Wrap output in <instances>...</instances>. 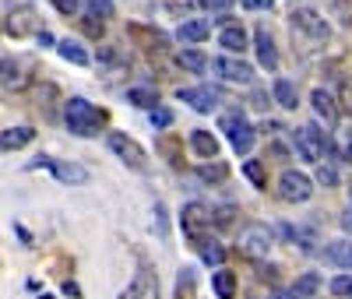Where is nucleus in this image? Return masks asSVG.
<instances>
[{"label":"nucleus","instance_id":"obj_1","mask_svg":"<svg viewBox=\"0 0 352 299\" xmlns=\"http://www.w3.org/2000/svg\"><path fill=\"white\" fill-rule=\"evenodd\" d=\"M102 120H106V113L96 109L88 99H71V102H67V127H71V134H78V137L96 134V131L102 127Z\"/></svg>","mask_w":352,"mask_h":299},{"label":"nucleus","instance_id":"obj_2","mask_svg":"<svg viewBox=\"0 0 352 299\" xmlns=\"http://www.w3.org/2000/svg\"><path fill=\"white\" fill-rule=\"evenodd\" d=\"M219 127L229 134V141H232V148H236L240 155H247L250 148H254V127L247 124V120L240 116V113H226L222 120H219Z\"/></svg>","mask_w":352,"mask_h":299},{"label":"nucleus","instance_id":"obj_3","mask_svg":"<svg viewBox=\"0 0 352 299\" xmlns=\"http://www.w3.org/2000/svg\"><path fill=\"white\" fill-rule=\"evenodd\" d=\"M272 247H275V239H272V232H268V225H247L243 232H240V250L247 254V257H268L272 254Z\"/></svg>","mask_w":352,"mask_h":299},{"label":"nucleus","instance_id":"obj_4","mask_svg":"<svg viewBox=\"0 0 352 299\" xmlns=\"http://www.w3.org/2000/svg\"><path fill=\"white\" fill-rule=\"evenodd\" d=\"M106 141H109V148H113V152L120 155L131 169H144V166H148V155H144V148H141L134 137H127V134H120V131H113Z\"/></svg>","mask_w":352,"mask_h":299},{"label":"nucleus","instance_id":"obj_5","mask_svg":"<svg viewBox=\"0 0 352 299\" xmlns=\"http://www.w3.org/2000/svg\"><path fill=\"white\" fill-rule=\"evenodd\" d=\"M296 152L303 162H320V155H324V131H317L314 124H303L296 131Z\"/></svg>","mask_w":352,"mask_h":299},{"label":"nucleus","instance_id":"obj_6","mask_svg":"<svg viewBox=\"0 0 352 299\" xmlns=\"http://www.w3.org/2000/svg\"><path fill=\"white\" fill-rule=\"evenodd\" d=\"M314 194V184H310V176H303V173H282V179H278V197L282 201H289V204H300V201H307Z\"/></svg>","mask_w":352,"mask_h":299},{"label":"nucleus","instance_id":"obj_7","mask_svg":"<svg viewBox=\"0 0 352 299\" xmlns=\"http://www.w3.org/2000/svg\"><path fill=\"white\" fill-rule=\"evenodd\" d=\"M292 32H307L314 39H328L331 28H328V21L320 18L314 8H300V11H292Z\"/></svg>","mask_w":352,"mask_h":299},{"label":"nucleus","instance_id":"obj_8","mask_svg":"<svg viewBox=\"0 0 352 299\" xmlns=\"http://www.w3.org/2000/svg\"><path fill=\"white\" fill-rule=\"evenodd\" d=\"M180 222H184V232L194 239V243H201V239H204V229L212 225V212H208L204 204L194 201V204L184 208V219H180Z\"/></svg>","mask_w":352,"mask_h":299},{"label":"nucleus","instance_id":"obj_9","mask_svg":"<svg viewBox=\"0 0 352 299\" xmlns=\"http://www.w3.org/2000/svg\"><path fill=\"white\" fill-rule=\"evenodd\" d=\"M8 32L14 36V39H25V36H39L43 28H39V18H36V8L32 4H21V8H14V14H11V21H8Z\"/></svg>","mask_w":352,"mask_h":299},{"label":"nucleus","instance_id":"obj_10","mask_svg":"<svg viewBox=\"0 0 352 299\" xmlns=\"http://www.w3.org/2000/svg\"><path fill=\"white\" fill-rule=\"evenodd\" d=\"M180 96L184 102H190L197 113H212L215 106H219V99H222V92L219 88H212V85H201V88H180Z\"/></svg>","mask_w":352,"mask_h":299},{"label":"nucleus","instance_id":"obj_11","mask_svg":"<svg viewBox=\"0 0 352 299\" xmlns=\"http://www.w3.org/2000/svg\"><path fill=\"white\" fill-rule=\"evenodd\" d=\"M212 71L222 74L226 81H240V85H250V78H254L250 64H243V60H232V56H215V60H212Z\"/></svg>","mask_w":352,"mask_h":299},{"label":"nucleus","instance_id":"obj_12","mask_svg":"<svg viewBox=\"0 0 352 299\" xmlns=\"http://www.w3.org/2000/svg\"><path fill=\"white\" fill-rule=\"evenodd\" d=\"M155 292H159V278L148 272V267H141L138 278L127 285V292L120 299H155Z\"/></svg>","mask_w":352,"mask_h":299},{"label":"nucleus","instance_id":"obj_13","mask_svg":"<svg viewBox=\"0 0 352 299\" xmlns=\"http://www.w3.org/2000/svg\"><path fill=\"white\" fill-rule=\"evenodd\" d=\"M39 166H50L53 173H56V179H64V184H85V179H88V169L85 166H74V162H36V169Z\"/></svg>","mask_w":352,"mask_h":299},{"label":"nucleus","instance_id":"obj_14","mask_svg":"<svg viewBox=\"0 0 352 299\" xmlns=\"http://www.w3.org/2000/svg\"><path fill=\"white\" fill-rule=\"evenodd\" d=\"M310 102H314L317 116H324V124H328V127H338V106H335V99L324 92V88H314Z\"/></svg>","mask_w":352,"mask_h":299},{"label":"nucleus","instance_id":"obj_15","mask_svg":"<svg viewBox=\"0 0 352 299\" xmlns=\"http://www.w3.org/2000/svg\"><path fill=\"white\" fill-rule=\"evenodd\" d=\"M32 137H36L32 127H8V131H0V152H18Z\"/></svg>","mask_w":352,"mask_h":299},{"label":"nucleus","instance_id":"obj_16","mask_svg":"<svg viewBox=\"0 0 352 299\" xmlns=\"http://www.w3.org/2000/svg\"><path fill=\"white\" fill-rule=\"evenodd\" d=\"M254 36H257V56H261V64L268 67V71H275V67H278V49H275V43H272V36H268V28L261 25Z\"/></svg>","mask_w":352,"mask_h":299},{"label":"nucleus","instance_id":"obj_17","mask_svg":"<svg viewBox=\"0 0 352 299\" xmlns=\"http://www.w3.org/2000/svg\"><path fill=\"white\" fill-rule=\"evenodd\" d=\"M219 46H226L229 53H243L247 49V32L240 25H226L222 32H219Z\"/></svg>","mask_w":352,"mask_h":299},{"label":"nucleus","instance_id":"obj_18","mask_svg":"<svg viewBox=\"0 0 352 299\" xmlns=\"http://www.w3.org/2000/svg\"><path fill=\"white\" fill-rule=\"evenodd\" d=\"M272 96H275V102H278L282 109H296V106H300V99H296V85H292L289 78H278V81L272 85Z\"/></svg>","mask_w":352,"mask_h":299},{"label":"nucleus","instance_id":"obj_19","mask_svg":"<svg viewBox=\"0 0 352 299\" xmlns=\"http://www.w3.org/2000/svg\"><path fill=\"white\" fill-rule=\"evenodd\" d=\"M208 32H212L208 18H194V21L180 25V32H176V39H180V43H201V39L208 36Z\"/></svg>","mask_w":352,"mask_h":299},{"label":"nucleus","instance_id":"obj_20","mask_svg":"<svg viewBox=\"0 0 352 299\" xmlns=\"http://www.w3.org/2000/svg\"><path fill=\"white\" fill-rule=\"evenodd\" d=\"M190 144H194V152L201 159H219V141L208 134V131H194L190 134Z\"/></svg>","mask_w":352,"mask_h":299},{"label":"nucleus","instance_id":"obj_21","mask_svg":"<svg viewBox=\"0 0 352 299\" xmlns=\"http://www.w3.org/2000/svg\"><path fill=\"white\" fill-rule=\"evenodd\" d=\"M176 60H180V67H187L190 74H201L204 67H208V56H204L201 49H184Z\"/></svg>","mask_w":352,"mask_h":299},{"label":"nucleus","instance_id":"obj_22","mask_svg":"<svg viewBox=\"0 0 352 299\" xmlns=\"http://www.w3.org/2000/svg\"><path fill=\"white\" fill-rule=\"evenodd\" d=\"M0 71H4V85H8V88H25V85H28V78L21 74V67L14 64L11 56L0 60Z\"/></svg>","mask_w":352,"mask_h":299},{"label":"nucleus","instance_id":"obj_23","mask_svg":"<svg viewBox=\"0 0 352 299\" xmlns=\"http://www.w3.org/2000/svg\"><path fill=\"white\" fill-rule=\"evenodd\" d=\"M324 257L331 264H338V267H352V243H331L324 250Z\"/></svg>","mask_w":352,"mask_h":299},{"label":"nucleus","instance_id":"obj_24","mask_svg":"<svg viewBox=\"0 0 352 299\" xmlns=\"http://www.w3.org/2000/svg\"><path fill=\"white\" fill-rule=\"evenodd\" d=\"M56 49H60V56L67 60V64H78V67H85V64H88V53H85L78 43H71V39H64Z\"/></svg>","mask_w":352,"mask_h":299},{"label":"nucleus","instance_id":"obj_25","mask_svg":"<svg viewBox=\"0 0 352 299\" xmlns=\"http://www.w3.org/2000/svg\"><path fill=\"white\" fill-rule=\"evenodd\" d=\"M215 292H219V299H232L236 296V275L232 272H215Z\"/></svg>","mask_w":352,"mask_h":299},{"label":"nucleus","instance_id":"obj_26","mask_svg":"<svg viewBox=\"0 0 352 299\" xmlns=\"http://www.w3.org/2000/svg\"><path fill=\"white\" fill-rule=\"evenodd\" d=\"M127 102H134V106H152V109H155L159 92H155V88H131V92H127Z\"/></svg>","mask_w":352,"mask_h":299},{"label":"nucleus","instance_id":"obj_27","mask_svg":"<svg viewBox=\"0 0 352 299\" xmlns=\"http://www.w3.org/2000/svg\"><path fill=\"white\" fill-rule=\"evenodd\" d=\"M317 289H320V275H303V278H296V285H292V296L310 299Z\"/></svg>","mask_w":352,"mask_h":299},{"label":"nucleus","instance_id":"obj_28","mask_svg":"<svg viewBox=\"0 0 352 299\" xmlns=\"http://www.w3.org/2000/svg\"><path fill=\"white\" fill-rule=\"evenodd\" d=\"M190 292H194V272L184 267L180 278H176V299H190Z\"/></svg>","mask_w":352,"mask_h":299},{"label":"nucleus","instance_id":"obj_29","mask_svg":"<svg viewBox=\"0 0 352 299\" xmlns=\"http://www.w3.org/2000/svg\"><path fill=\"white\" fill-rule=\"evenodd\" d=\"M85 8H88V14H99V18H113V0H85Z\"/></svg>","mask_w":352,"mask_h":299},{"label":"nucleus","instance_id":"obj_30","mask_svg":"<svg viewBox=\"0 0 352 299\" xmlns=\"http://www.w3.org/2000/svg\"><path fill=\"white\" fill-rule=\"evenodd\" d=\"M169 124H173V109L155 106V109H152V127H155V131H162V127H169Z\"/></svg>","mask_w":352,"mask_h":299},{"label":"nucleus","instance_id":"obj_31","mask_svg":"<svg viewBox=\"0 0 352 299\" xmlns=\"http://www.w3.org/2000/svg\"><path fill=\"white\" fill-rule=\"evenodd\" d=\"M197 247H201V257L208 261V264H222V247H215V243L208 247V239H201Z\"/></svg>","mask_w":352,"mask_h":299},{"label":"nucleus","instance_id":"obj_32","mask_svg":"<svg viewBox=\"0 0 352 299\" xmlns=\"http://www.w3.org/2000/svg\"><path fill=\"white\" fill-rule=\"evenodd\" d=\"M243 173L254 179L257 187H264V166H261V162H247V166H243Z\"/></svg>","mask_w":352,"mask_h":299},{"label":"nucleus","instance_id":"obj_33","mask_svg":"<svg viewBox=\"0 0 352 299\" xmlns=\"http://www.w3.org/2000/svg\"><path fill=\"white\" fill-rule=\"evenodd\" d=\"M317 179H320L324 187H335V184H338V173H335L331 166H320V169H317Z\"/></svg>","mask_w":352,"mask_h":299},{"label":"nucleus","instance_id":"obj_34","mask_svg":"<svg viewBox=\"0 0 352 299\" xmlns=\"http://www.w3.org/2000/svg\"><path fill=\"white\" fill-rule=\"evenodd\" d=\"M201 179H226V166H219V162L215 166H204L201 169Z\"/></svg>","mask_w":352,"mask_h":299},{"label":"nucleus","instance_id":"obj_35","mask_svg":"<svg viewBox=\"0 0 352 299\" xmlns=\"http://www.w3.org/2000/svg\"><path fill=\"white\" fill-rule=\"evenodd\" d=\"M331 292L335 296H352V278H335L331 282Z\"/></svg>","mask_w":352,"mask_h":299},{"label":"nucleus","instance_id":"obj_36","mask_svg":"<svg viewBox=\"0 0 352 299\" xmlns=\"http://www.w3.org/2000/svg\"><path fill=\"white\" fill-rule=\"evenodd\" d=\"M53 8L60 11V14H67V18H71V14L78 11V0H53Z\"/></svg>","mask_w":352,"mask_h":299},{"label":"nucleus","instance_id":"obj_37","mask_svg":"<svg viewBox=\"0 0 352 299\" xmlns=\"http://www.w3.org/2000/svg\"><path fill=\"white\" fill-rule=\"evenodd\" d=\"M243 8H250V11H272L275 0H243Z\"/></svg>","mask_w":352,"mask_h":299},{"label":"nucleus","instance_id":"obj_38","mask_svg":"<svg viewBox=\"0 0 352 299\" xmlns=\"http://www.w3.org/2000/svg\"><path fill=\"white\" fill-rule=\"evenodd\" d=\"M85 32L88 36H102V21H92V14L85 18Z\"/></svg>","mask_w":352,"mask_h":299},{"label":"nucleus","instance_id":"obj_39","mask_svg":"<svg viewBox=\"0 0 352 299\" xmlns=\"http://www.w3.org/2000/svg\"><path fill=\"white\" fill-rule=\"evenodd\" d=\"M342 102H345V109L352 113V81H345V85H342Z\"/></svg>","mask_w":352,"mask_h":299},{"label":"nucleus","instance_id":"obj_40","mask_svg":"<svg viewBox=\"0 0 352 299\" xmlns=\"http://www.w3.org/2000/svg\"><path fill=\"white\" fill-rule=\"evenodd\" d=\"M39 46H53V36L50 32H39Z\"/></svg>","mask_w":352,"mask_h":299},{"label":"nucleus","instance_id":"obj_41","mask_svg":"<svg viewBox=\"0 0 352 299\" xmlns=\"http://www.w3.org/2000/svg\"><path fill=\"white\" fill-rule=\"evenodd\" d=\"M272 299H296V296H292V292H275Z\"/></svg>","mask_w":352,"mask_h":299},{"label":"nucleus","instance_id":"obj_42","mask_svg":"<svg viewBox=\"0 0 352 299\" xmlns=\"http://www.w3.org/2000/svg\"><path fill=\"white\" fill-rule=\"evenodd\" d=\"M342 225H345V229L352 232V215H345V219H342Z\"/></svg>","mask_w":352,"mask_h":299},{"label":"nucleus","instance_id":"obj_43","mask_svg":"<svg viewBox=\"0 0 352 299\" xmlns=\"http://www.w3.org/2000/svg\"><path fill=\"white\" fill-rule=\"evenodd\" d=\"M39 299H53V296H46V292H43V296H39Z\"/></svg>","mask_w":352,"mask_h":299},{"label":"nucleus","instance_id":"obj_44","mask_svg":"<svg viewBox=\"0 0 352 299\" xmlns=\"http://www.w3.org/2000/svg\"><path fill=\"white\" fill-rule=\"evenodd\" d=\"M215 4H229V0H215Z\"/></svg>","mask_w":352,"mask_h":299},{"label":"nucleus","instance_id":"obj_45","mask_svg":"<svg viewBox=\"0 0 352 299\" xmlns=\"http://www.w3.org/2000/svg\"><path fill=\"white\" fill-rule=\"evenodd\" d=\"M349 201H352V187H349Z\"/></svg>","mask_w":352,"mask_h":299}]
</instances>
